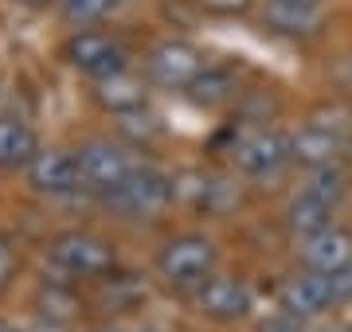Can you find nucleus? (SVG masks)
I'll return each mask as SVG.
<instances>
[{"label":"nucleus","mask_w":352,"mask_h":332,"mask_svg":"<svg viewBox=\"0 0 352 332\" xmlns=\"http://www.w3.org/2000/svg\"><path fill=\"white\" fill-rule=\"evenodd\" d=\"M59 59H63L75 75H82L87 82H102V78H113L133 67V51L129 43L113 27H78V32H67L63 43H59Z\"/></svg>","instance_id":"obj_1"},{"label":"nucleus","mask_w":352,"mask_h":332,"mask_svg":"<svg viewBox=\"0 0 352 332\" xmlns=\"http://www.w3.org/2000/svg\"><path fill=\"white\" fill-rule=\"evenodd\" d=\"M47 266L59 278H71V281H102L106 274L118 270V246L106 235H98V230L71 227V230L51 235Z\"/></svg>","instance_id":"obj_2"},{"label":"nucleus","mask_w":352,"mask_h":332,"mask_svg":"<svg viewBox=\"0 0 352 332\" xmlns=\"http://www.w3.org/2000/svg\"><path fill=\"white\" fill-rule=\"evenodd\" d=\"M215 262H219V246H215L212 235L204 230H180L173 239H164L157 258H153V270L164 285L173 289H200L204 281L215 274Z\"/></svg>","instance_id":"obj_3"},{"label":"nucleus","mask_w":352,"mask_h":332,"mask_svg":"<svg viewBox=\"0 0 352 332\" xmlns=\"http://www.w3.org/2000/svg\"><path fill=\"white\" fill-rule=\"evenodd\" d=\"M102 204L118 211L122 219H133V223H153L161 219L168 207L176 204V184L168 172H161L157 165H138L126 176L122 188H113Z\"/></svg>","instance_id":"obj_4"},{"label":"nucleus","mask_w":352,"mask_h":332,"mask_svg":"<svg viewBox=\"0 0 352 332\" xmlns=\"http://www.w3.org/2000/svg\"><path fill=\"white\" fill-rule=\"evenodd\" d=\"M208 71V55H204L200 43H192L184 36H164L157 39L145 59H141V75L145 82L157 90H180L188 94L192 82Z\"/></svg>","instance_id":"obj_5"},{"label":"nucleus","mask_w":352,"mask_h":332,"mask_svg":"<svg viewBox=\"0 0 352 332\" xmlns=\"http://www.w3.org/2000/svg\"><path fill=\"white\" fill-rule=\"evenodd\" d=\"M231 165L247 180H270L289 165V137L274 126H251L243 121L231 137Z\"/></svg>","instance_id":"obj_6"},{"label":"nucleus","mask_w":352,"mask_h":332,"mask_svg":"<svg viewBox=\"0 0 352 332\" xmlns=\"http://www.w3.org/2000/svg\"><path fill=\"white\" fill-rule=\"evenodd\" d=\"M129 153H133L129 145L110 141V137L82 141V145H78V176H82V192L106 200L113 188H122L126 176L138 168V161H133Z\"/></svg>","instance_id":"obj_7"},{"label":"nucleus","mask_w":352,"mask_h":332,"mask_svg":"<svg viewBox=\"0 0 352 332\" xmlns=\"http://www.w3.org/2000/svg\"><path fill=\"white\" fill-rule=\"evenodd\" d=\"M28 188L43 200H67V195L82 192V176H78V149L67 145H43L36 161L28 165Z\"/></svg>","instance_id":"obj_8"},{"label":"nucleus","mask_w":352,"mask_h":332,"mask_svg":"<svg viewBox=\"0 0 352 332\" xmlns=\"http://www.w3.org/2000/svg\"><path fill=\"white\" fill-rule=\"evenodd\" d=\"M176 184V204L196 211V215H227L239 204V184L223 172H204V168H188L173 176Z\"/></svg>","instance_id":"obj_9"},{"label":"nucleus","mask_w":352,"mask_h":332,"mask_svg":"<svg viewBox=\"0 0 352 332\" xmlns=\"http://www.w3.org/2000/svg\"><path fill=\"white\" fill-rule=\"evenodd\" d=\"M192 305L196 313L215 324H235V320H247L254 309L251 285L243 278H231V274H212L200 289L192 294Z\"/></svg>","instance_id":"obj_10"},{"label":"nucleus","mask_w":352,"mask_h":332,"mask_svg":"<svg viewBox=\"0 0 352 332\" xmlns=\"http://www.w3.org/2000/svg\"><path fill=\"white\" fill-rule=\"evenodd\" d=\"M278 305L289 309L294 317H302V320L325 317L329 309H337V297H333L329 274H314V270L289 274V278L278 285Z\"/></svg>","instance_id":"obj_11"},{"label":"nucleus","mask_w":352,"mask_h":332,"mask_svg":"<svg viewBox=\"0 0 352 332\" xmlns=\"http://www.w3.org/2000/svg\"><path fill=\"white\" fill-rule=\"evenodd\" d=\"M298 258L314 274H337V270L352 266V230L340 223H329L325 230L298 243Z\"/></svg>","instance_id":"obj_12"},{"label":"nucleus","mask_w":352,"mask_h":332,"mask_svg":"<svg viewBox=\"0 0 352 332\" xmlns=\"http://www.w3.org/2000/svg\"><path fill=\"white\" fill-rule=\"evenodd\" d=\"M39 149H43V141L32 121H24L20 114H0V172L4 176L28 172Z\"/></svg>","instance_id":"obj_13"},{"label":"nucleus","mask_w":352,"mask_h":332,"mask_svg":"<svg viewBox=\"0 0 352 332\" xmlns=\"http://www.w3.org/2000/svg\"><path fill=\"white\" fill-rule=\"evenodd\" d=\"M90 86H94V102L113 117L149 110V82H145V75H133V67L122 71V75H113V78L90 82Z\"/></svg>","instance_id":"obj_14"},{"label":"nucleus","mask_w":352,"mask_h":332,"mask_svg":"<svg viewBox=\"0 0 352 332\" xmlns=\"http://www.w3.org/2000/svg\"><path fill=\"white\" fill-rule=\"evenodd\" d=\"M344 149H349L344 141H337L333 133L309 126V121H302L298 133H289V161H294V165H302L305 172L325 168V165H340Z\"/></svg>","instance_id":"obj_15"},{"label":"nucleus","mask_w":352,"mask_h":332,"mask_svg":"<svg viewBox=\"0 0 352 332\" xmlns=\"http://www.w3.org/2000/svg\"><path fill=\"white\" fill-rule=\"evenodd\" d=\"M325 8H302V4H282V0H266L263 4V24L274 36H289V39H309L321 32Z\"/></svg>","instance_id":"obj_16"},{"label":"nucleus","mask_w":352,"mask_h":332,"mask_svg":"<svg viewBox=\"0 0 352 332\" xmlns=\"http://www.w3.org/2000/svg\"><path fill=\"white\" fill-rule=\"evenodd\" d=\"M36 313L39 320H51V324H75L78 313H82V297H78L75 281L59 278V281H43L36 289Z\"/></svg>","instance_id":"obj_17"},{"label":"nucleus","mask_w":352,"mask_h":332,"mask_svg":"<svg viewBox=\"0 0 352 332\" xmlns=\"http://www.w3.org/2000/svg\"><path fill=\"white\" fill-rule=\"evenodd\" d=\"M333 211H337V207H329L325 200H317V195H309L305 188H298V195H289L286 211H282V223H286V230L298 235V243H302V239H309V235H317V230H325L329 223H333Z\"/></svg>","instance_id":"obj_18"},{"label":"nucleus","mask_w":352,"mask_h":332,"mask_svg":"<svg viewBox=\"0 0 352 332\" xmlns=\"http://www.w3.org/2000/svg\"><path fill=\"white\" fill-rule=\"evenodd\" d=\"M188 98L196 106H227V102H235V98H239V78H235L231 67L208 63V71L192 82Z\"/></svg>","instance_id":"obj_19"},{"label":"nucleus","mask_w":352,"mask_h":332,"mask_svg":"<svg viewBox=\"0 0 352 332\" xmlns=\"http://www.w3.org/2000/svg\"><path fill=\"white\" fill-rule=\"evenodd\" d=\"M113 12H118V0H59L55 4V16L71 32H78V27H102Z\"/></svg>","instance_id":"obj_20"},{"label":"nucleus","mask_w":352,"mask_h":332,"mask_svg":"<svg viewBox=\"0 0 352 332\" xmlns=\"http://www.w3.org/2000/svg\"><path fill=\"white\" fill-rule=\"evenodd\" d=\"M309 195L317 200H325L329 207H340V200L349 195V172L340 165H325V168H314V172H305V184H302Z\"/></svg>","instance_id":"obj_21"},{"label":"nucleus","mask_w":352,"mask_h":332,"mask_svg":"<svg viewBox=\"0 0 352 332\" xmlns=\"http://www.w3.org/2000/svg\"><path fill=\"white\" fill-rule=\"evenodd\" d=\"M258 4V0H192V8L204 16H212V20H239L247 16Z\"/></svg>","instance_id":"obj_22"},{"label":"nucleus","mask_w":352,"mask_h":332,"mask_svg":"<svg viewBox=\"0 0 352 332\" xmlns=\"http://www.w3.org/2000/svg\"><path fill=\"white\" fill-rule=\"evenodd\" d=\"M20 274V250H16V239L8 230H0V294L8 289Z\"/></svg>","instance_id":"obj_23"},{"label":"nucleus","mask_w":352,"mask_h":332,"mask_svg":"<svg viewBox=\"0 0 352 332\" xmlns=\"http://www.w3.org/2000/svg\"><path fill=\"white\" fill-rule=\"evenodd\" d=\"M254 332H305V320L302 317H294L289 309H270L258 324H254Z\"/></svg>","instance_id":"obj_24"},{"label":"nucleus","mask_w":352,"mask_h":332,"mask_svg":"<svg viewBox=\"0 0 352 332\" xmlns=\"http://www.w3.org/2000/svg\"><path fill=\"white\" fill-rule=\"evenodd\" d=\"M329 285H333L337 305H352V266L337 270V274H329Z\"/></svg>","instance_id":"obj_25"},{"label":"nucleus","mask_w":352,"mask_h":332,"mask_svg":"<svg viewBox=\"0 0 352 332\" xmlns=\"http://www.w3.org/2000/svg\"><path fill=\"white\" fill-rule=\"evenodd\" d=\"M16 8H24V12H47V8H55L59 0H12Z\"/></svg>","instance_id":"obj_26"},{"label":"nucleus","mask_w":352,"mask_h":332,"mask_svg":"<svg viewBox=\"0 0 352 332\" xmlns=\"http://www.w3.org/2000/svg\"><path fill=\"white\" fill-rule=\"evenodd\" d=\"M282 4H302V8H325V0H282Z\"/></svg>","instance_id":"obj_27"},{"label":"nucleus","mask_w":352,"mask_h":332,"mask_svg":"<svg viewBox=\"0 0 352 332\" xmlns=\"http://www.w3.org/2000/svg\"><path fill=\"white\" fill-rule=\"evenodd\" d=\"M0 332H28V329H20V324H12V320H0Z\"/></svg>","instance_id":"obj_28"},{"label":"nucleus","mask_w":352,"mask_h":332,"mask_svg":"<svg viewBox=\"0 0 352 332\" xmlns=\"http://www.w3.org/2000/svg\"><path fill=\"white\" fill-rule=\"evenodd\" d=\"M325 332H352V324H333V329H325Z\"/></svg>","instance_id":"obj_29"},{"label":"nucleus","mask_w":352,"mask_h":332,"mask_svg":"<svg viewBox=\"0 0 352 332\" xmlns=\"http://www.w3.org/2000/svg\"><path fill=\"white\" fill-rule=\"evenodd\" d=\"M94 332H122V329H113V324H102V329H94Z\"/></svg>","instance_id":"obj_30"},{"label":"nucleus","mask_w":352,"mask_h":332,"mask_svg":"<svg viewBox=\"0 0 352 332\" xmlns=\"http://www.w3.org/2000/svg\"><path fill=\"white\" fill-rule=\"evenodd\" d=\"M138 332H164V329H153V324H141Z\"/></svg>","instance_id":"obj_31"},{"label":"nucleus","mask_w":352,"mask_h":332,"mask_svg":"<svg viewBox=\"0 0 352 332\" xmlns=\"http://www.w3.org/2000/svg\"><path fill=\"white\" fill-rule=\"evenodd\" d=\"M0 94H4V75H0Z\"/></svg>","instance_id":"obj_32"},{"label":"nucleus","mask_w":352,"mask_h":332,"mask_svg":"<svg viewBox=\"0 0 352 332\" xmlns=\"http://www.w3.org/2000/svg\"><path fill=\"white\" fill-rule=\"evenodd\" d=\"M118 4H126V0H118Z\"/></svg>","instance_id":"obj_33"}]
</instances>
